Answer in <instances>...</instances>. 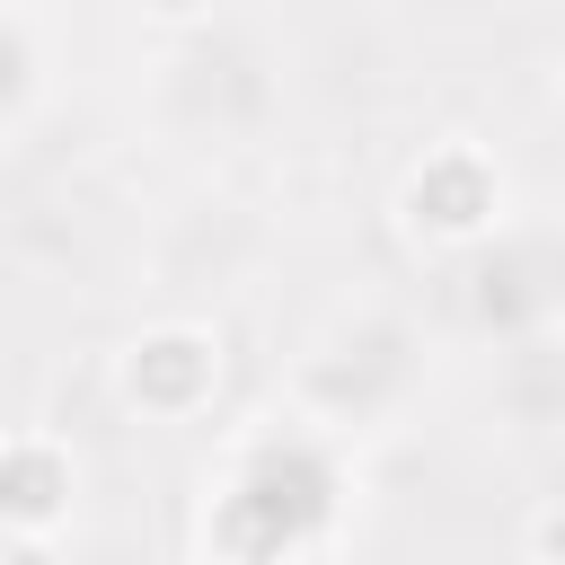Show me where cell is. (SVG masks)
<instances>
[{
  "instance_id": "cell-1",
  "label": "cell",
  "mask_w": 565,
  "mask_h": 565,
  "mask_svg": "<svg viewBox=\"0 0 565 565\" xmlns=\"http://www.w3.org/2000/svg\"><path fill=\"white\" fill-rule=\"evenodd\" d=\"M212 388H221V335L194 327V318H159V327H141V335L115 353V397H124L132 415H150V424L203 415Z\"/></svg>"
},
{
  "instance_id": "cell-2",
  "label": "cell",
  "mask_w": 565,
  "mask_h": 565,
  "mask_svg": "<svg viewBox=\"0 0 565 565\" xmlns=\"http://www.w3.org/2000/svg\"><path fill=\"white\" fill-rule=\"evenodd\" d=\"M494 212H503V177L477 141H433L397 185V221L424 247H468L477 230H494Z\"/></svg>"
},
{
  "instance_id": "cell-3",
  "label": "cell",
  "mask_w": 565,
  "mask_h": 565,
  "mask_svg": "<svg viewBox=\"0 0 565 565\" xmlns=\"http://www.w3.org/2000/svg\"><path fill=\"white\" fill-rule=\"evenodd\" d=\"M79 494V459L53 433H9L0 441V530H62Z\"/></svg>"
},
{
  "instance_id": "cell-4",
  "label": "cell",
  "mask_w": 565,
  "mask_h": 565,
  "mask_svg": "<svg viewBox=\"0 0 565 565\" xmlns=\"http://www.w3.org/2000/svg\"><path fill=\"white\" fill-rule=\"evenodd\" d=\"M0 565H71L53 547V530H0Z\"/></svg>"
},
{
  "instance_id": "cell-5",
  "label": "cell",
  "mask_w": 565,
  "mask_h": 565,
  "mask_svg": "<svg viewBox=\"0 0 565 565\" xmlns=\"http://www.w3.org/2000/svg\"><path fill=\"white\" fill-rule=\"evenodd\" d=\"M530 556H539V565H556V512H539V521H530Z\"/></svg>"
},
{
  "instance_id": "cell-6",
  "label": "cell",
  "mask_w": 565,
  "mask_h": 565,
  "mask_svg": "<svg viewBox=\"0 0 565 565\" xmlns=\"http://www.w3.org/2000/svg\"><path fill=\"white\" fill-rule=\"evenodd\" d=\"M141 9H150V18H168V26H185V18H203L212 0H141Z\"/></svg>"
}]
</instances>
